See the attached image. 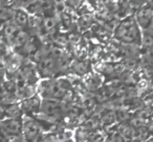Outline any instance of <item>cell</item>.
I'll return each mask as SVG.
<instances>
[{
	"mask_svg": "<svg viewBox=\"0 0 153 142\" xmlns=\"http://www.w3.org/2000/svg\"><path fill=\"white\" fill-rule=\"evenodd\" d=\"M14 41H15L16 45H24L26 42H27V34L25 32H22V31H19L17 33L15 37H14Z\"/></svg>",
	"mask_w": 153,
	"mask_h": 142,
	"instance_id": "cell-9",
	"label": "cell"
},
{
	"mask_svg": "<svg viewBox=\"0 0 153 142\" xmlns=\"http://www.w3.org/2000/svg\"><path fill=\"white\" fill-rule=\"evenodd\" d=\"M5 115L7 118L11 119H20L22 115V108L21 106L17 105V104H12L9 105L5 110Z\"/></svg>",
	"mask_w": 153,
	"mask_h": 142,
	"instance_id": "cell-8",
	"label": "cell"
},
{
	"mask_svg": "<svg viewBox=\"0 0 153 142\" xmlns=\"http://www.w3.org/2000/svg\"><path fill=\"white\" fill-rule=\"evenodd\" d=\"M41 112L49 119H57L61 114V106L53 99H46L41 103Z\"/></svg>",
	"mask_w": 153,
	"mask_h": 142,
	"instance_id": "cell-5",
	"label": "cell"
},
{
	"mask_svg": "<svg viewBox=\"0 0 153 142\" xmlns=\"http://www.w3.org/2000/svg\"><path fill=\"white\" fill-rule=\"evenodd\" d=\"M137 22L144 28L149 26V24L152 22L153 20V9L151 8H145V9L140 10L137 14Z\"/></svg>",
	"mask_w": 153,
	"mask_h": 142,
	"instance_id": "cell-7",
	"label": "cell"
},
{
	"mask_svg": "<svg viewBox=\"0 0 153 142\" xmlns=\"http://www.w3.org/2000/svg\"><path fill=\"white\" fill-rule=\"evenodd\" d=\"M115 36L124 42H136L140 39V30L136 20L132 17L124 20L117 28Z\"/></svg>",
	"mask_w": 153,
	"mask_h": 142,
	"instance_id": "cell-1",
	"label": "cell"
},
{
	"mask_svg": "<svg viewBox=\"0 0 153 142\" xmlns=\"http://www.w3.org/2000/svg\"><path fill=\"white\" fill-rule=\"evenodd\" d=\"M0 142H10L9 138H7L1 131H0Z\"/></svg>",
	"mask_w": 153,
	"mask_h": 142,
	"instance_id": "cell-11",
	"label": "cell"
},
{
	"mask_svg": "<svg viewBox=\"0 0 153 142\" xmlns=\"http://www.w3.org/2000/svg\"><path fill=\"white\" fill-rule=\"evenodd\" d=\"M42 96L45 99H60L65 96V87L61 82L56 81H47L42 83Z\"/></svg>",
	"mask_w": 153,
	"mask_h": 142,
	"instance_id": "cell-2",
	"label": "cell"
},
{
	"mask_svg": "<svg viewBox=\"0 0 153 142\" xmlns=\"http://www.w3.org/2000/svg\"><path fill=\"white\" fill-rule=\"evenodd\" d=\"M41 100L38 96H33L25 99L21 103L22 112L26 113L27 115H34L38 113L41 108Z\"/></svg>",
	"mask_w": 153,
	"mask_h": 142,
	"instance_id": "cell-6",
	"label": "cell"
},
{
	"mask_svg": "<svg viewBox=\"0 0 153 142\" xmlns=\"http://www.w3.org/2000/svg\"><path fill=\"white\" fill-rule=\"evenodd\" d=\"M40 134V124L33 118L22 121V135L26 142H35Z\"/></svg>",
	"mask_w": 153,
	"mask_h": 142,
	"instance_id": "cell-4",
	"label": "cell"
},
{
	"mask_svg": "<svg viewBox=\"0 0 153 142\" xmlns=\"http://www.w3.org/2000/svg\"><path fill=\"white\" fill-rule=\"evenodd\" d=\"M150 3H151V5H153V0H151V2H150Z\"/></svg>",
	"mask_w": 153,
	"mask_h": 142,
	"instance_id": "cell-12",
	"label": "cell"
},
{
	"mask_svg": "<svg viewBox=\"0 0 153 142\" xmlns=\"http://www.w3.org/2000/svg\"><path fill=\"white\" fill-rule=\"evenodd\" d=\"M16 21H17V23L19 26H24L27 22V16L21 11L17 12V14H16Z\"/></svg>",
	"mask_w": 153,
	"mask_h": 142,
	"instance_id": "cell-10",
	"label": "cell"
},
{
	"mask_svg": "<svg viewBox=\"0 0 153 142\" xmlns=\"http://www.w3.org/2000/svg\"><path fill=\"white\" fill-rule=\"evenodd\" d=\"M0 131L7 138H15L22 134V121L20 119H5L0 121Z\"/></svg>",
	"mask_w": 153,
	"mask_h": 142,
	"instance_id": "cell-3",
	"label": "cell"
}]
</instances>
